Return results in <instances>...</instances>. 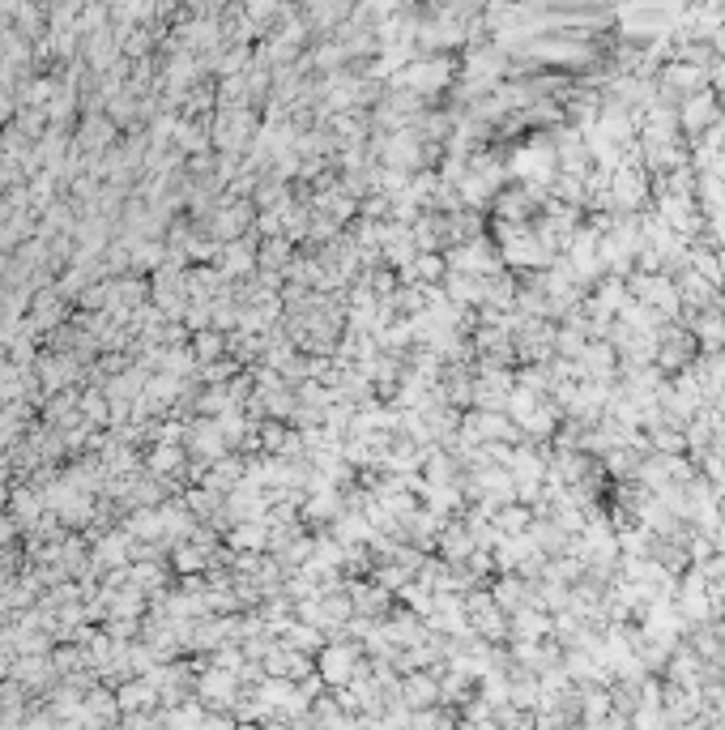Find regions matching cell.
<instances>
[{
	"label": "cell",
	"instance_id": "6da1fadb",
	"mask_svg": "<svg viewBox=\"0 0 725 730\" xmlns=\"http://www.w3.org/2000/svg\"><path fill=\"white\" fill-rule=\"evenodd\" d=\"M679 120H683V129L687 133H704V129H713V120H717V90H696L687 103H679Z\"/></svg>",
	"mask_w": 725,
	"mask_h": 730
}]
</instances>
